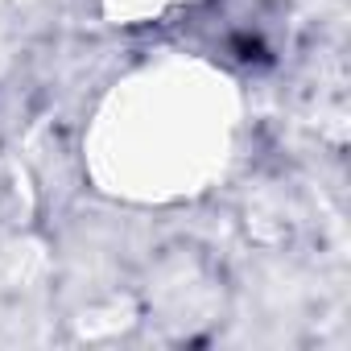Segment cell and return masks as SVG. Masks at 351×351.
<instances>
[{
  "mask_svg": "<svg viewBox=\"0 0 351 351\" xmlns=\"http://www.w3.org/2000/svg\"><path fill=\"white\" fill-rule=\"evenodd\" d=\"M244 95L199 54H161L120 75L83 128L87 182L128 207H178L236 161Z\"/></svg>",
  "mask_w": 351,
  "mask_h": 351,
  "instance_id": "obj_1",
  "label": "cell"
},
{
  "mask_svg": "<svg viewBox=\"0 0 351 351\" xmlns=\"http://www.w3.org/2000/svg\"><path fill=\"white\" fill-rule=\"evenodd\" d=\"M199 0H99V17L116 29H149L186 13Z\"/></svg>",
  "mask_w": 351,
  "mask_h": 351,
  "instance_id": "obj_2",
  "label": "cell"
}]
</instances>
